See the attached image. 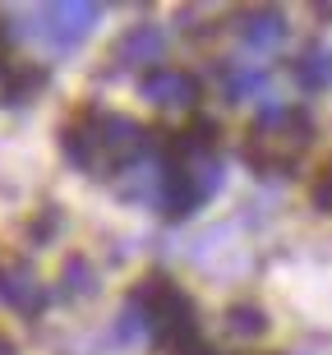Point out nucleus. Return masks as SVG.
Instances as JSON below:
<instances>
[{
    "label": "nucleus",
    "instance_id": "obj_1",
    "mask_svg": "<svg viewBox=\"0 0 332 355\" xmlns=\"http://www.w3.org/2000/svg\"><path fill=\"white\" fill-rule=\"evenodd\" d=\"M217 125L213 120H189L185 130L166 139V157H161V203L175 217L199 212L208 198L222 189V162H217Z\"/></svg>",
    "mask_w": 332,
    "mask_h": 355
},
{
    "label": "nucleus",
    "instance_id": "obj_9",
    "mask_svg": "<svg viewBox=\"0 0 332 355\" xmlns=\"http://www.w3.org/2000/svg\"><path fill=\"white\" fill-rule=\"evenodd\" d=\"M295 74L309 83V88H323V83H332V51H323V46H314L309 55H300V65H295Z\"/></svg>",
    "mask_w": 332,
    "mask_h": 355
},
{
    "label": "nucleus",
    "instance_id": "obj_11",
    "mask_svg": "<svg viewBox=\"0 0 332 355\" xmlns=\"http://www.w3.org/2000/svg\"><path fill=\"white\" fill-rule=\"evenodd\" d=\"M226 88H231L226 97H236V102H240V97H259V92L268 88V79L259 74V69H250V65H245V69H236V74L226 79Z\"/></svg>",
    "mask_w": 332,
    "mask_h": 355
},
{
    "label": "nucleus",
    "instance_id": "obj_12",
    "mask_svg": "<svg viewBox=\"0 0 332 355\" xmlns=\"http://www.w3.org/2000/svg\"><path fill=\"white\" fill-rule=\"evenodd\" d=\"M314 203H319L323 212H332V162L319 171V180H314Z\"/></svg>",
    "mask_w": 332,
    "mask_h": 355
},
{
    "label": "nucleus",
    "instance_id": "obj_7",
    "mask_svg": "<svg viewBox=\"0 0 332 355\" xmlns=\"http://www.w3.org/2000/svg\"><path fill=\"white\" fill-rule=\"evenodd\" d=\"M240 42H245V51L250 55H268L277 51L281 42H286V19L277 10H254L240 19Z\"/></svg>",
    "mask_w": 332,
    "mask_h": 355
},
{
    "label": "nucleus",
    "instance_id": "obj_4",
    "mask_svg": "<svg viewBox=\"0 0 332 355\" xmlns=\"http://www.w3.org/2000/svg\"><path fill=\"white\" fill-rule=\"evenodd\" d=\"M314 130H309V116L291 111V106H272L254 120L250 139H245V153H250L259 166H291L300 153L309 148Z\"/></svg>",
    "mask_w": 332,
    "mask_h": 355
},
{
    "label": "nucleus",
    "instance_id": "obj_5",
    "mask_svg": "<svg viewBox=\"0 0 332 355\" xmlns=\"http://www.w3.org/2000/svg\"><path fill=\"white\" fill-rule=\"evenodd\" d=\"M97 5H83V0H69V5H46V10H37V19H33V33H37L51 51H69V46H79L88 33H93L97 24Z\"/></svg>",
    "mask_w": 332,
    "mask_h": 355
},
{
    "label": "nucleus",
    "instance_id": "obj_10",
    "mask_svg": "<svg viewBox=\"0 0 332 355\" xmlns=\"http://www.w3.org/2000/svg\"><path fill=\"white\" fill-rule=\"evenodd\" d=\"M226 323H231V332H236V337H259V332L268 328L263 309H254V304H236V309H231V318H226Z\"/></svg>",
    "mask_w": 332,
    "mask_h": 355
},
{
    "label": "nucleus",
    "instance_id": "obj_3",
    "mask_svg": "<svg viewBox=\"0 0 332 355\" xmlns=\"http://www.w3.org/2000/svg\"><path fill=\"white\" fill-rule=\"evenodd\" d=\"M134 309L143 318V328L157 337V346H166L171 355H203L199 337V318H194V304L180 286H175L166 272H148L139 286H134Z\"/></svg>",
    "mask_w": 332,
    "mask_h": 355
},
{
    "label": "nucleus",
    "instance_id": "obj_8",
    "mask_svg": "<svg viewBox=\"0 0 332 355\" xmlns=\"http://www.w3.org/2000/svg\"><path fill=\"white\" fill-rule=\"evenodd\" d=\"M161 55H166V33L161 28H152V24H139V28H130L125 37L116 42V65H157Z\"/></svg>",
    "mask_w": 332,
    "mask_h": 355
},
{
    "label": "nucleus",
    "instance_id": "obj_2",
    "mask_svg": "<svg viewBox=\"0 0 332 355\" xmlns=\"http://www.w3.org/2000/svg\"><path fill=\"white\" fill-rule=\"evenodd\" d=\"M60 148L79 171H116L143 153V125L130 116H116V111H88L65 125Z\"/></svg>",
    "mask_w": 332,
    "mask_h": 355
},
{
    "label": "nucleus",
    "instance_id": "obj_6",
    "mask_svg": "<svg viewBox=\"0 0 332 355\" xmlns=\"http://www.w3.org/2000/svg\"><path fill=\"white\" fill-rule=\"evenodd\" d=\"M139 92L152 106H161V111H189V106L199 102V79L185 74V69H152Z\"/></svg>",
    "mask_w": 332,
    "mask_h": 355
}]
</instances>
